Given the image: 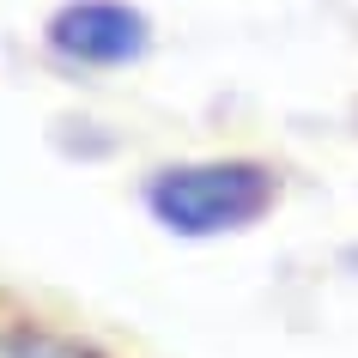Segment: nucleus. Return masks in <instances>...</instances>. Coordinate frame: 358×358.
<instances>
[{"label":"nucleus","instance_id":"nucleus-1","mask_svg":"<svg viewBox=\"0 0 358 358\" xmlns=\"http://www.w3.org/2000/svg\"><path fill=\"white\" fill-rule=\"evenodd\" d=\"M140 201L170 237H231L280 207V170L262 158H189L152 170Z\"/></svg>","mask_w":358,"mask_h":358},{"label":"nucleus","instance_id":"nucleus-4","mask_svg":"<svg viewBox=\"0 0 358 358\" xmlns=\"http://www.w3.org/2000/svg\"><path fill=\"white\" fill-rule=\"evenodd\" d=\"M346 262H352V267H358V249H352V255H346Z\"/></svg>","mask_w":358,"mask_h":358},{"label":"nucleus","instance_id":"nucleus-2","mask_svg":"<svg viewBox=\"0 0 358 358\" xmlns=\"http://www.w3.org/2000/svg\"><path fill=\"white\" fill-rule=\"evenodd\" d=\"M43 43L67 67L110 73V67H134L152 49V19L128 0H67V6L49 13Z\"/></svg>","mask_w":358,"mask_h":358},{"label":"nucleus","instance_id":"nucleus-3","mask_svg":"<svg viewBox=\"0 0 358 358\" xmlns=\"http://www.w3.org/2000/svg\"><path fill=\"white\" fill-rule=\"evenodd\" d=\"M0 358H103L92 340L43 328V322H6L0 328Z\"/></svg>","mask_w":358,"mask_h":358}]
</instances>
